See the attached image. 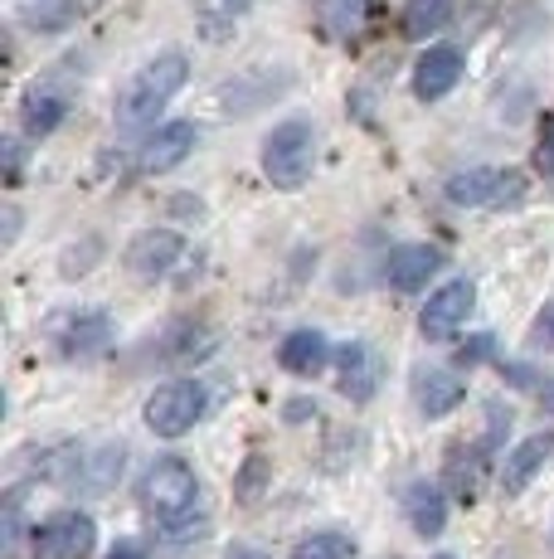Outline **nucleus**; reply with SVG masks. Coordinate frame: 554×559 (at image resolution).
<instances>
[{
    "instance_id": "1",
    "label": "nucleus",
    "mask_w": 554,
    "mask_h": 559,
    "mask_svg": "<svg viewBox=\"0 0 554 559\" xmlns=\"http://www.w3.org/2000/svg\"><path fill=\"white\" fill-rule=\"evenodd\" d=\"M185 79H190L185 53H176V49L156 53V59L122 88V98H117V127H122V132H142V127H152L156 117H161V107L185 88Z\"/></svg>"
},
{
    "instance_id": "2",
    "label": "nucleus",
    "mask_w": 554,
    "mask_h": 559,
    "mask_svg": "<svg viewBox=\"0 0 554 559\" xmlns=\"http://www.w3.org/2000/svg\"><path fill=\"white\" fill-rule=\"evenodd\" d=\"M136 501L146 507V515H156L166 525H180L185 515H195L200 507V477L185 457H156L146 467V477L136 481Z\"/></svg>"
},
{
    "instance_id": "3",
    "label": "nucleus",
    "mask_w": 554,
    "mask_h": 559,
    "mask_svg": "<svg viewBox=\"0 0 554 559\" xmlns=\"http://www.w3.org/2000/svg\"><path fill=\"white\" fill-rule=\"evenodd\" d=\"M263 176L273 180L277 190H302L312 180V166H316V132L312 122L292 117V122H277L268 136H263Z\"/></svg>"
},
{
    "instance_id": "4",
    "label": "nucleus",
    "mask_w": 554,
    "mask_h": 559,
    "mask_svg": "<svg viewBox=\"0 0 554 559\" xmlns=\"http://www.w3.org/2000/svg\"><path fill=\"white\" fill-rule=\"evenodd\" d=\"M530 190L526 170H501V166H472V170H457L447 176L443 195L462 210H506V204H520Z\"/></svg>"
},
{
    "instance_id": "5",
    "label": "nucleus",
    "mask_w": 554,
    "mask_h": 559,
    "mask_svg": "<svg viewBox=\"0 0 554 559\" xmlns=\"http://www.w3.org/2000/svg\"><path fill=\"white\" fill-rule=\"evenodd\" d=\"M45 336L63 360H98L112 350V317L103 307H69L49 321Z\"/></svg>"
},
{
    "instance_id": "6",
    "label": "nucleus",
    "mask_w": 554,
    "mask_h": 559,
    "mask_svg": "<svg viewBox=\"0 0 554 559\" xmlns=\"http://www.w3.org/2000/svg\"><path fill=\"white\" fill-rule=\"evenodd\" d=\"M205 384L200 380H166L152 390V400H146L142 418L146 428H152L156 438H185L190 428L205 418Z\"/></svg>"
},
{
    "instance_id": "7",
    "label": "nucleus",
    "mask_w": 554,
    "mask_h": 559,
    "mask_svg": "<svg viewBox=\"0 0 554 559\" xmlns=\"http://www.w3.org/2000/svg\"><path fill=\"white\" fill-rule=\"evenodd\" d=\"M98 545V525L88 511H59L29 531V559H88Z\"/></svg>"
},
{
    "instance_id": "8",
    "label": "nucleus",
    "mask_w": 554,
    "mask_h": 559,
    "mask_svg": "<svg viewBox=\"0 0 554 559\" xmlns=\"http://www.w3.org/2000/svg\"><path fill=\"white\" fill-rule=\"evenodd\" d=\"M472 307H477V283L472 277H453V283H443L438 293H429V302H423V311H419L423 341H438V346L443 341H453L457 326L472 317Z\"/></svg>"
},
{
    "instance_id": "9",
    "label": "nucleus",
    "mask_w": 554,
    "mask_h": 559,
    "mask_svg": "<svg viewBox=\"0 0 554 559\" xmlns=\"http://www.w3.org/2000/svg\"><path fill=\"white\" fill-rule=\"evenodd\" d=\"M185 258V239H180L176 229H142L132 243H127L122 263L132 277H146V283H156V277H166L170 267Z\"/></svg>"
},
{
    "instance_id": "10",
    "label": "nucleus",
    "mask_w": 554,
    "mask_h": 559,
    "mask_svg": "<svg viewBox=\"0 0 554 559\" xmlns=\"http://www.w3.org/2000/svg\"><path fill=\"white\" fill-rule=\"evenodd\" d=\"M443 263H447V253L433 249V243H399V249H389V258H385V283L394 293L413 297L443 273Z\"/></svg>"
},
{
    "instance_id": "11",
    "label": "nucleus",
    "mask_w": 554,
    "mask_h": 559,
    "mask_svg": "<svg viewBox=\"0 0 554 559\" xmlns=\"http://www.w3.org/2000/svg\"><path fill=\"white\" fill-rule=\"evenodd\" d=\"M195 152V122H161L136 146V176H166Z\"/></svg>"
},
{
    "instance_id": "12",
    "label": "nucleus",
    "mask_w": 554,
    "mask_h": 559,
    "mask_svg": "<svg viewBox=\"0 0 554 559\" xmlns=\"http://www.w3.org/2000/svg\"><path fill=\"white\" fill-rule=\"evenodd\" d=\"M336 374H340V394H346L350 404H370L380 390V374H385V365L380 356L370 350V341H346V346L336 350Z\"/></svg>"
},
{
    "instance_id": "13",
    "label": "nucleus",
    "mask_w": 554,
    "mask_h": 559,
    "mask_svg": "<svg viewBox=\"0 0 554 559\" xmlns=\"http://www.w3.org/2000/svg\"><path fill=\"white\" fill-rule=\"evenodd\" d=\"M462 79V49L453 45H429L413 63V98L419 103H438L457 88Z\"/></svg>"
},
{
    "instance_id": "14",
    "label": "nucleus",
    "mask_w": 554,
    "mask_h": 559,
    "mask_svg": "<svg viewBox=\"0 0 554 559\" xmlns=\"http://www.w3.org/2000/svg\"><path fill=\"white\" fill-rule=\"evenodd\" d=\"M550 457H554V433L520 438V443L506 453V462H501V491H506V497H520V491H526L530 481L545 472Z\"/></svg>"
},
{
    "instance_id": "15",
    "label": "nucleus",
    "mask_w": 554,
    "mask_h": 559,
    "mask_svg": "<svg viewBox=\"0 0 554 559\" xmlns=\"http://www.w3.org/2000/svg\"><path fill=\"white\" fill-rule=\"evenodd\" d=\"M277 365H282L287 374H297V380H316V374L332 365V341L312 326L287 331L282 346H277Z\"/></svg>"
},
{
    "instance_id": "16",
    "label": "nucleus",
    "mask_w": 554,
    "mask_h": 559,
    "mask_svg": "<svg viewBox=\"0 0 554 559\" xmlns=\"http://www.w3.org/2000/svg\"><path fill=\"white\" fill-rule=\"evenodd\" d=\"M467 400V384L453 370H419L413 374V404L423 418H447L457 404Z\"/></svg>"
},
{
    "instance_id": "17",
    "label": "nucleus",
    "mask_w": 554,
    "mask_h": 559,
    "mask_svg": "<svg viewBox=\"0 0 554 559\" xmlns=\"http://www.w3.org/2000/svg\"><path fill=\"white\" fill-rule=\"evenodd\" d=\"M404 515H409V525L423 540H433L447 525V491L438 481H409V487H404Z\"/></svg>"
},
{
    "instance_id": "18",
    "label": "nucleus",
    "mask_w": 554,
    "mask_h": 559,
    "mask_svg": "<svg viewBox=\"0 0 554 559\" xmlns=\"http://www.w3.org/2000/svg\"><path fill=\"white\" fill-rule=\"evenodd\" d=\"M88 10L93 0H29V5H20V25L29 35H63V29H79Z\"/></svg>"
},
{
    "instance_id": "19",
    "label": "nucleus",
    "mask_w": 554,
    "mask_h": 559,
    "mask_svg": "<svg viewBox=\"0 0 554 559\" xmlns=\"http://www.w3.org/2000/svg\"><path fill=\"white\" fill-rule=\"evenodd\" d=\"M69 117V98L55 88H29L25 98H20V127H25V136H49L59 132V122Z\"/></svg>"
},
{
    "instance_id": "20",
    "label": "nucleus",
    "mask_w": 554,
    "mask_h": 559,
    "mask_svg": "<svg viewBox=\"0 0 554 559\" xmlns=\"http://www.w3.org/2000/svg\"><path fill=\"white\" fill-rule=\"evenodd\" d=\"M122 462H127L122 443H103V448H93V453H79L73 481H79V491H108V487H117V477H122Z\"/></svg>"
},
{
    "instance_id": "21",
    "label": "nucleus",
    "mask_w": 554,
    "mask_h": 559,
    "mask_svg": "<svg viewBox=\"0 0 554 559\" xmlns=\"http://www.w3.org/2000/svg\"><path fill=\"white\" fill-rule=\"evenodd\" d=\"M161 356L170 365H195V360L215 356V331H209L205 321H176V326L166 331Z\"/></svg>"
},
{
    "instance_id": "22",
    "label": "nucleus",
    "mask_w": 554,
    "mask_h": 559,
    "mask_svg": "<svg viewBox=\"0 0 554 559\" xmlns=\"http://www.w3.org/2000/svg\"><path fill=\"white\" fill-rule=\"evenodd\" d=\"M457 0H409L399 15V29L404 39H429L438 35V29H447V20H453Z\"/></svg>"
},
{
    "instance_id": "23",
    "label": "nucleus",
    "mask_w": 554,
    "mask_h": 559,
    "mask_svg": "<svg viewBox=\"0 0 554 559\" xmlns=\"http://www.w3.org/2000/svg\"><path fill=\"white\" fill-rule=\"evenodd\" d=\"M268 487H273V462L263 453H249L243 467H239V477H233V497H239V507L253 511L263 497H268Z\"/></svg>"
},
{
    "instance_id": "24",
    "label": "nucleus",
    "mask_w": 554,
    "mask_h": 559,
    "mask_svg": "<svg viewBox=\"0 0 554 559\" xmlns=\"http://www.w3.org/2000/svg\"><path fill=\"white\" fill-rule=\"evenodd\" d=\"M350 555H356V540L346 531H312L292 545L287 559H350Z\"/></svg>"
},
{
    "instance_id": "25",
    "label": "nucleus",
    "mask_w": 554,
    "mask_h": 559,
    "mask_svg": "<svg viewBox=\"0 0 554 559\" xmlns=\"http://www.w3.org/2000/svg\"><path fill=\"white\" fill-rule=\"evenodd\" d=\"M482 467H486V448H472V453H453V467H447V477H453V491L462 501H477V487H482Z\"/></svg>"
},
{
    "instance_id": "26",
    "label": "nucleus",
    "mask_w": 554,
    "mask_h": 559,
    "mask_svg": "<svg viewBox=\"0 0 554 559\" xmlns=\"http://www.w3.org/2000/svg\"><path fill=\"white\" fill-rule=\"evenodd\" d=\"M322 20H326V29H332L336 39H350L360 29V20H365V0H326Z\"/></svg>"
},
{
    "instance_id": "27",
    "label": "nucleus",
    "mask_w": 554,
    "mask_h": 559,
    "mask_svg": "<svg viewBox=\"0 0 554 559\" xmlns=\"http://www.w3.org/2000/svg\"><path fill=\"white\" fill-rule=\"evenodd\" d=\"M20 540H25V515H20V491L5 497V521H0V550L15 555Z\"/></svg>"
},
{
    "instance_id": "28",
    "label": "nucleus",
    "mask_w": 554,
    "mask_h": 559,
    "mask_svg": "<svg viewBox=\"0 0 554 559\" xmlns=\"http://www.w3.org/2000/svg\"><path fill=\"white\" fill-rule=\"evenodd\" d=\"M492 356H496V336H486V331H482V336H467V346L457 350V360H462L467 370H472V365H482V360H492Z\"/></svg>"
},
{
    "instance_id": "29",
    "label": "nucleus",
    "mask_w": 554,
    "mask_h": 559,
    "mask_svg": "<svg viewBox=\"0 0 554 559\" xmlns=\"http://www.w3.org/2000/svg\"><path fill=\"white\" fill-rule=\"evenodd\" d=\"M535 166L545 170V176H554V112L540 122V146H535Z\"/></svg>"
},
{
    "instance_id": "30",
    "label": "nucleus",
    "mask_w": 554,
    "mask_h": 559,
    "mask_svg": "<svg viewBox=\"0 0 554 559\" xmlns=\"http://www.w3.org/2000/svg\"><path fill=\"white\" fill-rule=\"evenodd\" d=\"M530 341H535V346H550V350H554V302L535 317V326H530Z\"/></svg>"
},
{
    "instance_id": "31",
    "label": "nucleus",
    "mask_w": 554,
    "mask_h": 559,
    "mask_svg": "<svg viewBox=\"0 0 554 559\" xmlns=\"http://www.w3.org/2000/svg\"><path fill=\"white\" fill-rule=\"evenodd\" d=\"M15 234H20V210L15 204H5V249L15 243Z\"/></svg>"
},
{
    "instance_id": "32",
    "label": "nucleus",
    "mask_w": 554,
    "mask_h": 559,
    "mask_svg": "<svg viewBox=\"0 0 554 559\" xmlns=\"http://www.w3.org/2000/svg\"><path fill=\"white\" fill-rule=\"evenodd\" d=\"M5 166H10V186L20 180V142H5Z\"/></svg>"
},
{
    "instance_id": "33",
    "label": "nucleus",
    "mask_w": 554,
    "mask_h": 559,
    "mask_svg": "<svg viewBox=\"0 0 554 559\" xmlns=\"http://www.w3.org/2000/svg\"><path fill=\"white\" fill-rule=\"evenodd\" d=\"M224 559H268L263 550H253V545H229V555Z\"/></svg>"
},
{
    "instance_id": "34",
    "label": "nucleus",
    "mask_w": 554,
    "mask_h": 559,
    "mask_svg": "<svg viewBox=\"0 0 554 559\" xmlns=\"http://www.w3.org/2000/svg\"><path fill=\"white\" fill-rule=\"evenodd\" d=\"M108 559H146V555H142V545H132V540H127V545H117V550H112Z\"/></svg>"
},
{
    "instance_id": "35",
    "label": "nucleus",
    "mask_w": 554,
    "mask_h": 559,
    "mask_svg": "<svg viewBox=\"0 0 554 559\" xmlns=\"http://www.w3.org/2000/svg\"><path fill=\"white\" fill-rule=\"evenodd\" d=\"M535 400H540V408H545V414H554V380L540 384V394H535Z\"/></svg>"
},
{
    "instance_id": "36",
    "label": "nucleus",
    "mask_w": 554,
    "mask_h": 559,
    "mask_svg": "<svg viewBox=\"0 0 554 559\" xmlns=\"http://www.w3.org/2000/svg\"><path fill=\"white\" fill-rule=\"evenodd\" d=\"M224 5H229V10H249L253 0H224Z\"/></svg>"
},
{
    "instance_id": "37",
    "label": "nucleus",
    "mask_w": 554,
    "mask_h": 559,
    "mask_svg": "<svg viewBox=\"0 0 554 559\" xmlns=\"http://www.w3.org/2000/svg\"><path fill=\"white\" fill-rule=\"evenodd\" d=\"M438 559H453V555H438Z\"/></svg>"
}]
</instances>
